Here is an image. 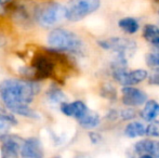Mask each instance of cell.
Here are the masks:
<instances>
[{
	"label": "cell",
	"mask_w": 159,
	"mask_h": 158,
	"mask_svg": "<svg viewBox=\"0 0 159 158\" xmlns=\"http://www.w3.org/2000/svg\"><path fill=\"white\" fill-rule=\"evenodd\" d=\"M147 100V93L136 86H121L120 88V101L124 106L138 108L144 105Z\"/></svg>",
	"instance_id": "8"
},
{
	"label": "cell",
	"mask_w": 159,
	"mask_h": 158,
	"mask_svg": "<svg viewBox=\"0 0 159 158\" xmlns=\"http://www.w3.org/2000/svg\"><path fill=\"white\" fill-rule=\"evenodd\" d=\"M138 117H139V111H136V107L125 106L124 108H119V121L128 122L130 120L136 119Z\"/></svg>",
	"instance_id": "21"
},
{
	"label": "cell",
	"mask_w": 159,
	"mask_h": 158,
	"mask_svg": "<svg viewBox=\"0 0 159 158\" xmlns=\"http://www.w3.org/2000/svg\"><path fill=\"white\" fill-rule=\"evenodd\" d=\"M146 126L140 120H130L122 129V135L127 139H141L146 137Z\"/></svg>",
	"instance_id": "13"
},
{
	"label": "cell",
	"mask_w": 159,
	"mask_h": 158,
	"mask_svg": "<svg viewBox=\"0 0 159 158\" xmlns=\"http://www.w3.org/2000/svg\"><path fill=\"white\" fill-rule=\"evenodd\" d=\"M142 30V38L145 40L151 47H154L159 43V26L154 23H146L141 28Z\"/></svg>",
	"instance_id": "18"
},
{
	"label": "cell",
	"mask_w": 159,
	"mask_h": 158,
	"mask_svg": "<svg viewBox=\"0 0 159 158\" xmlns=\"http://www.w3.org/2000/svg\"><path fill=\"white\" fill-rule=\"evenodd\" d=\"M145 63L148 67H159V50H151L145 55Z\"/></svg>",
	"instance_id": "22"
},
{
	"label": "cell",
	"mask_w": 159,
	"mask_h": 158,
	"mask_svg": "<svg viewBox=\"0 0 159 158\" xmlns=\"http://www.w3.org/2000/svg\"><path fill=\"white\" fill-rule=\"evenodd\" d=\"M14 4V0H0V16H4L11 12Z\"/></svg>",
	"instance_id": "25"
},
{
	"label": "cell",
	"mask_w": 159,
	"mask_h": 158,
	"mask_svg": "<svg viewBox=\"0 0 159 158\" xmlns=\"http://www.w3.org/2000/svg\"><path fill=\"white\" fill-rule=\"evenodd\" d=\"M117 26L121 32L128 36H133L141 30V24L136 17L134 16H124L120 17L117 22Z\"/></svg>",
	"instance_id": "15"
},
{
	"label": "cell",
	"mask_w": 159,
	"mask_h": 158,
	"mask_svg": "<svg viewBox=\"0 0 159 158\" xmlns=\"http://www.w3.org/2000/svg\"><path fill=\"white\" fill-rule=\"evenodd\" d=\"M38 4L32 2H14L11 10L14 22L22 27L30 26L36 23V13Z\"/></svg>",
	"instance_id": "7"
},
{
	"label": "cell",
	"mask_w": 159,
	"mask_h": 158,
	"mask_svg": "<svg viewBox=\"0 0 159 158\" xmlns=\"http://www.w3.org/2000/svg\"><path fill=\"white\" fill-rule=\"evenodd\" d=\"M66 20V6L57 1L39 3L36 13V23L42 28H53Z\"/></svg>",
	"instance_id": "3"
},
{
	"label": "cell",
	"mask_w": 159,
	"mask_h": 158,
	"mask_svg": "<svg viewBox=\"0 0 159 158\" xmlns=\"http://www.w3.org/2000/svg\"><path fill=\"white\" fill-rule=\"evenodd\" d=\"M105 119L111 124L119 121V108H109L105 114Z\"/></svg>",
	"instance_id": "26"
},
{
	"label": "cell",
	"mask_w": 159,
	"mask_h": 158,
	"mask_svg": "<svg viewBox=\"0 0 159 158\" xmlns=\"http://www.w3.org/2000/svg\"><path fill=\"white\" fill-rule=\"evenodd\" d=\"M100 94L103 99L109 100V101H116L118 97V92L116 88L111 82H105L100 89Z\"/></svg>",
	"instance_id": "20"
},
{
	"label": "cell",
	"mask_w": 159,
	"mask_h": 158,
	"mask_svg": "<svg viewBox=\"0 0 159 158\" xmlns=\"http://www.w3.org/2000/svg\"><path fill=\"white\" fill-rule=\"evenodd\" d=\"M17 124V120L13 113H8L6 110L0 107V138L8 134L12 126Z\"/></svg>",
	"instance_id": "19"
},
{
	"label": "cell",
	"mask_w": 159,
	"mask_h": 158,
	"mask_svg": "<svg viewBox=\"0 0 159 158\" xmlns=\"http://www.w3.org/2000/svg\"><path fill=\"white\" fill-rule=\"evenodd\" d=\"M41 90L39 80L22 78L6 79L0 84V99L4 107L14 115L40 119L41 115L30 106Z\"/></svg>",
	"instance_id": "1"
},
{
	"label": "cell",
	"mask_w": 159,
	"mask_h": 158,
	"mask_svg": "<svg viewBox=\"0 0 159 158\" xmlns=\"http://www.w3.org/2000/svg\"><path fill=\"white\" fill-rule=\"evenodd\" d=\"M101 6V0H68L66 3V20L71 23L80 22L95 13Z\"/></svg>",
	"instance_id": "5"
},
{
	"label": "cell",
	"mask_w": 159,
	"mask_h": 158,
	"mask_svg": "<svg viewBox=\"0 0 159 158\" xmlns=\"http://www.w3.org/2000/svg\"><path fill=\"white\" fill-rule=\"evenodd\" d=\"M146 137L159 139V120H154L147 124L146 126Z\"/></svg>",
	"instance_id": "23"
},
{
	"label": "cell",
	"mask_w": 159,
	"mask_h": 158,
	"mask_svg": "<svg viewBox=\"0 0 159 158\" xmlns=\"http://www.w3.org/2000/svg\"><path fill=\"white\" fill-rule=\"evenodd\" d=\"M46 100L49 104L60 106L63 102L67 101V95L57 84H51L46 91Z\"/></svg>",
	"instance_id": "17"
},
{
	"label": "cell",
	"mask_w": 159,
	"mask_h": 158,
	"mask_svg": "<svg viewBox=\"0 0 159 158\" xmlns=\"http://www.w3.org/2000/svg\"><path fill=\"white\" fill-rule=\"evenodd\" d=\"M2 43H3V42H2V38H1V37H0V47L2 46Z\"/></svg>",
	"instance_id": "29"
},
{
	"label": "cell",
	"mask_w": 159,
	"mask_h": 158,
	"mask_svg": "<svg viewBox=\"0 0 159 158\" xmlns=\"http://www.w3.org/2000/svg\"><path fill=\"white\" fill-rule=\"evenodd\" d=\"M132 155L139 158H159V139L141 138L132 145Z\"/></svg>",
	"instance_id": "9"
},
{
	"label": "cell",
	"mask_w": 159,
	"mask_h": 158,
	"mask_svg": "<svg viewBox=\"0 0 159 158\" xmlns=\"http://www.w3.org/2000/svg\"><path fill=\"white\" fill-rule=\"evenodd\" d=\"M60 111L65 116L71 117V118H75L77 120L88 112L89 107L81 100H77V101L73 102L65 101L60 105Z\"/></svg>",
	"instance_id": "11"
},
{
	"label": "cell",
	"mask_w": 159,
	"mask_h": 158,
	"mask_svg": "<svg viewBox=\"0 0 159 158\" xmlns=\"http://www.w3.org/2000/svg\"><path fill=\"white\" fill-rule=\"evenodd\" d=\"M100 49L111 53H122L129 57L133 56L138 50V42L134 38L128 36H111L96 40Z\"/></svg>",
	"instance_id": "4"
},
{
	"label": "cell",
	"mask_w": 159,
	"mask_h": 158,
	"mask_svg": "<svg viewBox=\"0 0 159 158\" xmlns=\"http://www.w3.org/2000/svg\"><path fill=\"white\" fill-rule=\"evenodd\" d=\"M139 117L145 122H151L159 118V102L148 99L139 111Z\"/></svg>",
	"instance_id": "14"
},
{
	"label": "cell",
	"mask_w": 159,
	"mask_h": 158,
	"mask_svg": "<svg viewBox=\"0 0 159 158\" xmlns=\"http://www.w3.org/2000/svg\"><path fill=\"white\" fill-rule=\"evenodd\" d=\"M149 72L145 68L128 67H111L109 68V75L116 84L120 86H138L148 78Z\"/></svg>",
	"instance_id": "6"
},
{
	"label": "cell",
	"mask_w": 159,
	"mask_h": 158,
	"mask_svg": "<svg viewBox=\"0 0 159 158\" xmlns=\"http://www.w3.org/2000/svg\"><path fill=\"white\" fill-rule=\"evenodd\" d=\"M88 137H89L90 142L93 145H98V144L103 142V135L101 134L100 132H98V131L91 130L90 132L88 133Z\"/></svg>",
	"instance_id": "27"
},
{
	"label": "cell",
	"mask_w": 159,
	"mask_h": 158,
	"mask_svg": "<svg viewBox=\"0 0 159 158\" xmlns=\"http://www.w3.org/2000/svg\"><path fill=\"white\" fill-rule=\"evenodd\" d=\"M152 50H159V43L156 44V46L152 47Z\"/></svg>",
	"instance_id": "28"
},
{
	"label": "cell",
	"mask_w": 159,
	"mask_h": 158,
	"mask_svg": "<svg viewBox=\"0 0 159 158\" xmlns=\"http://www.w3.org/2000/svg\"><path fill=\"white\" fill-rule=\"evenodd\" d=\"M47 43L50 49L75 56H84L87 52L84 39L75 32L63 27L52 28L47 37Z\"/></svg>",
	"instance_id": "2"
},
{
	"label": "cell",
	"mask_w": 159,
	"mask_h": 158,
	"mask_svg": "<svg viewBox=\"0 0 159 158\" xmlns=\"http://www.w3.org/2000/svg\"><path fill=\"white\" fill-rule=\"evenodd\" d=\"M21 156L24 158H41L44 156L42 143L38 138L32 137L24 140L21 150Z\"/></svg>",
	"instance_id": "12"
},
{
	"label": "cell",
	"mask_w": 159,
	"mask_h": 158,
	"mask_svg": "<svg viewBox=\"0 0 159 158\" xmlns=\"http://www.w3.org/2000/svg\"><path fill=\"white\" fill-rule=\"evenodd\" d=\"M77 122L82 129L84 130H94L98 128L102 124V117L98 112L89 110L86 114L79 119H77Z\"/></svg>",
	"instance_id": "16"
},
{
	"label": "cell",
	"mask_w": 159,
	"mask_h": 158,
	"mask_svg": "<svg viewBox=\"0 0 159 158\" xmlns=\"http://www.w3.org/2000/svg\"><path fill=\"white\" fill-rule=\"evenodd\" d=\"M0 141H1V157L16 158L19 155H21L24 139L20 138L19 135L8 133L0 138Z\"/></svg>",
	"instance_id": "10"
},
{
	"label": "cell",
	"mask_w": 159,
	"mask_h": 158,
	"mask_svg": "<svg viewBox=\"0 0 159 158\" xmlns=\"http://www.w3.org/2000/svg\"><path fill=\"white\" fill-rule=\"evenodd\" d=\"M147 84L153 87H159V67H154L149 70Z\"/></svg>",
	"instance_id": "24"
}]
</instances>
